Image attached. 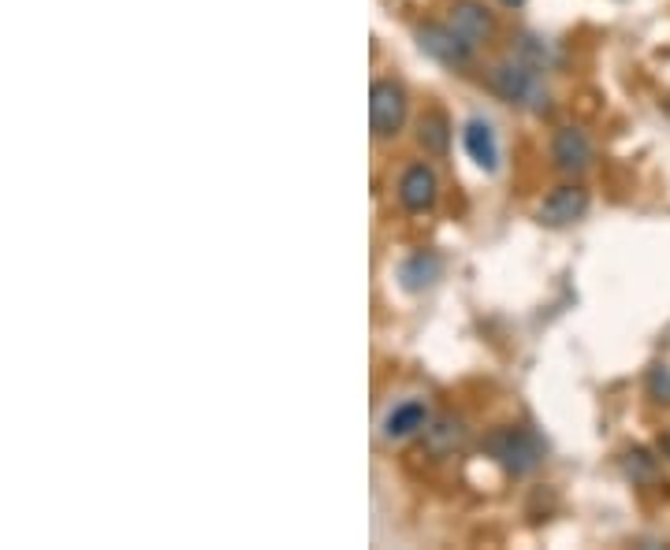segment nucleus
Instances as JSON below:
<instances>
[{
	"label": "nucleus",
	"mask_w": 670,
	"mask_h": 550,
	"mask_svg": "<svg viewBox=\"0 0 670 550\" xmlns=\"http://www.w3.org/2000/svg\"><path fill=\"white\" fill-rule=\"evenodd\" d=\"M492 90L510 104H533L541 98V78L521 60H507L492 67Z\"/></svg>",
	"instance_id": "4"
},
{
	"label": "nucleus",
	"mask_w": 670,
	"mask_h": 550,
	"mask_svg": "<svg viewBox=\"0 0 670 550\" xmlns=\"http://www.w3.org/2000/svg\"><path fill=\"white\" fill-rule=\"evenodd\" d=\"M648 398L670 406V364H652L648 369Z\"/></svg>",
	"instance_id": "13"
},
{
	"label": "nucleus",
	"mask_w": 670,
	"mask_h": 550,
	"mask_svg": "<svg viewBox=\"0 0 670 550\" xmlns=\"http://www.w3.org/2000/svg\"><path fill=\"white\" fill-rule=\"evenodd\" d=\"M447 23L455 26L473 49L481 46V41H492V34H495V20L481 0H455L447 12Z\"/></svg>",
	"instance_id": "7"
},
{
	"label": "nucleus",
	"mask_w": 670,
	"mask_h": 550,
	"mask_svg": "<svg viewBox=\"0 0 670 550\" xmlns=\"http://www.w3.org/2000/svg\"><path fill=\"white\" fill-rule=\"evenodd\" d=\"M500 4H507V8H518V4H526V0H500Z\"/></svg>",
	"instance_id": "17"
},
{
	"label": "nucleus",
	"mask_w": 670,
	"mask_h": 550,
	"mask_svg": "<svg viewBox=\"0 0 670 550\" xmlns=\"http://www.w3.org/2000/svg\"><path fill=\"white\" fill-rule=\"evenodd\" d=\"M625 473L633 479H656V458L648 450H630L625 453Z\"/></svg>",
	"instance_id": "15"
},
{
	"label": "nucleus",
	"mask_w": 670,
	"mask_h": 550,
	"mask_svg": "<svg viewBox=\"0 0 670 550\" xmlns=\"http://www.w3.org/2000/svg\"><path fill=\"white\" fill-rule=\"evenodd\" d=\"M406 124V90L395 78H377L369 90V127L377 138H395Z\"/></svg>",
	"instance_id": "2"
},
{
	"label": "nucleus",
	"mask_w": 670,
	"mask_h": 550,
	"mask_svg": "<svg viewBox=\"0 0 670 550\" xmlns=\"http://www.w3.org/2000/svg\"><path fill=\"white\" fill-rule=\"evenodd\" d=\"M585 213H589V190L573 187V182L555 187L552 194L541 201V208H536L541 223H547V227H570V223H578Z\"/></svg>",
	"instance_id": "5"
},
{
	"label": "nucleus",
	"mask_w": 670,
	"mask_h": 550,
	"mask_svg": "<svg viewBox=\"0 0 670 550\" xmlns=\"http://www.w3.org/2000/svg\"><path fill=\"white\" fill-rule=\"evenodd\" d=\"M463 145L469 153V161L481 171H495L500 168V142H495V130L484 119H469L463 127Z\"/></svg>",
	"instance_id": "10"
},
{
	"label": "nucleus",
	"mask_w": 670,
	"mask_h": 550,
	"mask_svg": "<svg viewBox=\"0 0 670 550\" xmlns=\"http://www.w3.org/2000/svg\"><path fill=\"white\" fill-rule=\"evenodd\" d=\"M552 156L555 168L567 171V176H581V171L593 164V142L585 138V130L578 127H562L552 142Z\"/></svg>",
	"instance_id": "8"
},
{
	"label": "nucleus",
	"mask_w": 670,
	"mask_h": 550,
	"mask_svg": "<svg viewBox=\"0 0 670 550\" xmlns=\"http://www.w3.org/2000/svg\"><path fill=\"white\" fill-rule=\"evenodd\" d=\"M429 424H432L429 406H425L421 398H406V401H399V406L384 417V439L403 443V439H410V435L425 432Z\"/></svg>",
	"instance_id": "9"
},
{
	"label": "nucleus",
	"mask_w": 670,
	"mask_h": 550,
	"mask_svg": "<svg viewBox=\"0 0 670 550\" xmlns=\"http://www.w3.org/2000/svg\"><path fill=\"white\" fill-rule=\"evenodd\" d=\"M659 453H663V458L670 461V432H667V435H659Z\"/></svg>",
	"instance_id": "16"
},
{
	"label": "nucleus",
	"mask_w": 670,
	"mask_h": 550,
	"mask_svg": "<svg viewBox=\"0 0 670 550\" xmlns=\"http://www.w3.org/2000/svg\"><path fill=\"white\" fill-rule=\"evenodd\" d=\"M440 197V179L429 164H410L399 179V201L406 213H429Z\"/></svg>",
	"instance_id": "6"
},
{
	"label": "nucleus",
	"mask_w": 670,
	"mask_h": 550,
	"mask_svg": "<svg viewBox=\"0 0 670 550\" xmlns=\"http://www.w3.org/2000/svg\"><path fill=\"white\" fill-rule=\"evenodd\" d=\"M484 447H489L492 458L515 476L533 473V469L544 461V443L536 439L529 427H500V432L489 435Z\"/></svg>",
	"instance_id": "1"
},
{
	"label": "nucleus",
	"mask_w": 670,
	"mask_h": 550,
	"mask_svg": "<svg viewBox=\"0 0 670 550\" xmlns=\"http://www.w3.org/2000/svg\"><path fill=\"white\" fill-rule=\"evenodd\" d=\"M425 432H429V439L437 443L440 450H443V447H455V443L463 439V424L451 421V417H443V421H437L432 427H425Z\"/></svg>",
	"instance_id": "14"
},
{
	"label": "nucleus",
	"mask_w": 670,
	"mask_h": 550,
	"mask_svg": "<svg viewBox=\"0 0 670 550\" xmlns=\"http://www.w3.org/2000/svg\"><path fill=\"white\" fill-rule=\"evenodd\" d=\"M417 142H421V150L425 153H432V156H443L451 150V124H447V116L443 112H425L421 119H417Z\"/></svg>",
	"instance_id": "12"
},
{
	"label": "nucleus",
	"mask_w": 670,
	"mask_h": 550,
	"mask_svg": "<svg viewBox=\"0 0 670 550\" xmlns=\"http://www.w3.org/2000/svg\"><path fill=\"white\" fill-rule=\"evenodd\" d=\"M417 46H421L425 56L440 60L443 67H455V72H463V67L473 64V46H469L451 23L417 26Z\"/></svg>",
	"instance_id": "3"
},
{
	"label": "nucleus",
	"mask_w": 670,
	"mask_h": 550,
	"mask_svg": "<svg viewBox=\"0 0 670 550\" xmlns=\"http://www.w3.org/2000/svg\"><path fill=\"white\" fill-rule=\"evenodd\" d=\"M440 257L437 253H429V250H417L410 253V257L403 260V268H399V279H403V286L410 294L417 291H425V286H432L440 279Z\"/></svg>",
	"instance_id": "11"
}]
</instances>
